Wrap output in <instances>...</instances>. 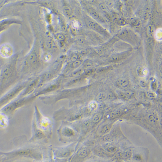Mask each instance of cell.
<instances>
[{"instance_id":"34","label":"cell","mask_w":162,"mask_h":162,"mask_svg":"<svg viewBox=\"0 0 162 162\" xmlns=\"http://www.w3.org/2000/svg\"><path fill=\"white\" fill-rule=\"evenodd\" d=\"M52 58L51 55L49 53H46L43 55V59L45 62H49L51 60Z\"/></svg>"},{"instance_id":"47","label":"cell","mask_w":162,"mask_h":162,"mask_svg":"<svg viewBox=\"0 0 162 162\" xmlns=\"http://www.w3.org/2000/svg\"><path fill=\"white\" fill-rule=\"evenodd\" d=\"M72 26L75 29L78 28L79 26V23L77 21H73L72 22Z\"/></svg>"},{"instance_id":"40","label":"cell","mask_w":162,"mask_h":162,"mask_svg":"<svg viewBox=\"0 0 162 162\" xmlns=\"http://www.w3.org/2000/svg\"><path fill=\"white\" fill-rule=\"evenodd\" d=\"M56 38H57L58 40L60 41L61 42H63L65 40V37L63 34H58L56 35Z\"/></svg>"},{"instance_id":"4","label":"cell","mask_w":162,"mask_h":162,"mask_svg":"<svg viewBox=\"0 0 162 162\" xmlns=\"http://www.w3.org/2000/svg\"><path fill=\"white\" fill-rule=\"evenodd\" d=\"M84 114L85 110L80 107H62L54 113L53 119L56 121L74 122L83 119Z\"/></svg>"},{"instance_id":"51","label":"cell","mask_w":162,"mask_h":162,"mask_svg":"<svg viewBox=\"0 0 162 162\" xmlns=\"http://www.w3.org/2000/svg\"><path fill=\"white\" fill-rule=\"evenodd\" d=\"M107 4L108 6L112 7L114 5V3L112 1H108Z\"/></svg>"},{"instance_id":"11","label":"cell","mask_w":162,"mask_h":162,"mask_svg":"<svg viewBox=\"0 0 162 162\" xmlns=\"http://www.w3.org/2000/svg\"><path fill=\"white\" fill-rule=\"evenodd\" d=\"M145 116H144V120L147 124L151 125L152 127H156L159 126L160 125L161 126V122H160V116L157 111L154 110H146L144 113Z\"/></svg>"},{"instance_id":"1","label":"cell","mask_w":162,"mask_h":162,"mask_svg":"<svg viewBox=\"0 0 162 162\" xmlns=\"http://www.w3.org/2000/svg\"><path fill=\"white\" fill-rule=\"evenodd\" d=\"M19 137L14 139V143L16 148L9 152H1L6 160L17 159L20 158H30L38 161L43 158V144H36L27 141L26 137Z\"/></svg>"},{"instance_id":"16","label":"cell","mask_w":162,"mask_h":162,"mask_svg":"<svg viewBox=\"0 0 162 162\" xmlns=\"http://www.w3.org/2000/svg\"><path fill=\"white\" fill-rule=\"evenodd\" d=\"M16 23H18V22L13 19H6L0 21V33L6 30L12 24Z\"/></svg>"},{"instance_id":"22","label":"cell","mask_w":162,"mask_h":162,"mask_svg":"<svg viewBox=\"0 0 162 162\" xmlns=\"http://www.w3.org/2000/svg\"><path fill=\"white\" fill-rule=\"evenodd\" d=\"M136 72L139 77L144 78L148 75L149 71L146 67L144 66H139L137 69Z\"/></svg>"},{"instance_id":"19","label":"cell","mask_w":162,"mask_h":162,"mask_svg":"<svg viewBox=\"0 0 162 162\" xmlns=\"http://www.w3.org/2000/svg\"><path fill=\"white\" fill-rule=\"evenodd\" d=\"M123 111L122 109H117L110 112L109 115V119L112 120H116L123 115Z\"/></svg>"},{"instance_id":"37","label":"cell","mask_w":162,"mask_h":162,"mask_svg":"<svg viewBox=\"0 0 162 162\" xmlns=\"http://www.w3.org/2000/svg\"><path fill=\"white\" fill-rule=\"evenodd\" d=\"M124 92L126 96L128 98V99L133 97L135 96V93L132 90H126V91H124Z\"/></svg>"},{"instance_id":"35","label":"cell","mask_w":162,"mask_h":162,"mask_svg":"<svg viewBox=\"0 0 162 162\" xmlns=\"http://www.w3.org/2000/svg\"><path fill=\"white\" fill-rule=\"evenodd\" d=\"M150 15V8L148 7H146L145 9L144 13V19L145 20H147L149 18Z\"/></svg>"},{"instance_id":"6","label":"cell","mask_w":162,"mask_h":162,"mask_svg":"<svg viewBox=\"0 0 162 162\" xmlns=\"http://www.w3.org/2000/svg\"><path fill=\"white\" fill-rule=\"evenodd\" d=\"M35 97V96L31 95L16 98L1 109L0 112L9 119L17 110L30 103L34 101Z\"/></svg>"},{"instance_id":"3","label":"cell","mask_w":162,"mask_h":162,"mask_svg":"<svg viewBox=\"0 0 162 162\" xmlns=\"http://www.w3.org/2000/svg\"><path fill=\"white\" fill-rule=\"evenodd\" d=\"M57 134L59 141L65 144L78 142L80 138V132L75 122L62 121Z\"/></svg>"},{"instance_id":"36","label":"cell","mask_w":162,"mask_h":162,"mask_svg":"<svg viewBox=\"0 0 162 162\" xmlns=\"http://www.w3.org/2000/svg\"><path fill=\"white\" fill-rule=\"evenodd\" d=\"M106 160L98 158H90L88 160L84 162H109Z\"/></svg>"},{"instance_id":"20","label":"cell","mask_w":162,"mask_h":162,"mask_svg":"<svg viewBox=\"0 0 162 162\" xmlns=\"http://www.w3.org/2000/svg\"><path fill=\"white\" fill-rule=\"evenodd\" d=\"M103 118V114L102 112H97L95 113L90 118L92 126L100 123Z\"/></svg>"},{"instance_id":"27","label":"cell","mask_w":162,"mask_h":162,"mask_svg":"<svg viewBox=\"0 0 162 162\" xmlns=\"http://www.w3.org/2000/svg\"><path fill=\"white\" fill-rule=\"evenodd\" d=\"M98 107H99V103H98L96 101H91L88 104V109L89 111L92 112L97 110Z\"/></svg>"},{"instance_id":"39","label":"cell","mask_w":162,"mask_h":162,"mask_svg":"<svg viewBox=\"0 0 162 162\" xmlns=\"http://www.w3.org/2000/svg\"><path fill=\"white\" fill-rule=\"evenodd\" d=\"M82 61L80 60H78L73 62L72 66L73 68H77L82 64Z\"/></svg>"},{"instance_id":"7","label":"cell","mask_w":162,"mask_h":162,"mask_svg":"<svg viewBox=\"0 0 162 162\" xmlns=\"http://www.w3.org/2000/svg\"><path fill=\"white\" fill-rule=\"evenodd\" d=\"M78 146V142H75L66 146L52 147V150L55 158L59 160L70 159L74 154Z\"/></svg>"},{"instance_id":"32","label":"cell","mask_w":162,"mask_h":162,"mask_svg":"<svg viewBox=\"0 0 162 162\" xmlns=\"http://www.w3.org/2000/svg\"><path fill=\"white\" fill-rule=\"evenodd\" d=\"M146 97L148 98L150 100H153V99H155L157 97V94L156 92H154L153 91H148L146 92L145 93Z\"/></svg>"},{"instance_id":"45","label":"cell","mask_w":162,"mask_h":162,"mask_svg":"<svg viewBox=\"0 0 162 162\" xmlns=\"http://www.w3.org/2000/svg\"><path fill=\"white\" fill-rule=\"evenodd\" d=\"M92 66V64L90 61H87L85 62L84 64V68H86V69H90V68Z\"/></svg>"},{"instance_id":"48","label":"cell","mask_w":162,"mask_h":162,"mask_svg":"<svg viewBox=\"0 0 162 162\" xmlns=\"http://www.w3.org/2000/svg\"><path fill=\"white\" fill-rule=\"evenodd\" d=\"M100 7H101V9L102 11H104L105 12L108 11V7L106 5H105L104 4H101L100 5Z\"/></svg>"},{"instance_id":"21","label":"cell","mask_w":162,"mask_h":162,"mask_svg":"<svg viewBox=\"0 0 162 162\" xmlns=\"http://www.w3.org/2000/svg\"><path fill=\"white\" fill-rule=\"evenodd\" d=\"M130 83L128 80L124 78H120L117 80L115 84L118 88L125 89L129 85Z\"/></svg>"},{"instance_id":"17","label":"cell","mask_w":162,"mask_h":162,"mask_svg":"<svg viewBox=\"0 0 162 162\" xmlns=\"http://www.w3.org/2000/svg\"><path fill=\"white\" fill-rule=\"evenodd\" d=\"M38 62V57L35 52L31 53L26 60V64L29 66H34Z\"/></svg>"},{"instance_id":"2","label":"cell","mask_w":162,"mask_h":162,"mask_svg":"<svg viewBox=\"0 0 162 162\" xmlns=\"http://www.w3.org/2000/svg\"><path fill=\"white\" fill-rule=\"evenodd\" d=\"M16 61L11 59L0 70V97L11 89L18 80Z\"/></svg>"},{"instance_id":"38","label":"cell","mask_w":162,"mask_h":162,"mask_svg":"<svg viewBox=\"0 0 162 162\" xmlns=\"http://www.w3.org/2000/svg\"><path fill=\"white\" fill-rule=\"evenodd\" d=\"M117 94L118 96L120 98H121V99H123V100H128V98L126 96L124 92L121 91H118Z\"/></svg>"},{"instance_id":"41","label":"cell","mask_w":162,"mask_h":162,"mask_svg":"<svg viewBox=\"0 0 162 162\" xmlns=\"http://www.w3.org/2000/svg\"><path fill=\"white\" fill-rule=\"evenodd\" d=\"M124 55H115L112 56V59L114 61H118L123 58Z\"/></svg>"},{"instance_id":"12","label":"cell","mask_w":162,"mask_h":162,"mask_svg":"<svg viewBox=\"0 0 162 162\" xmlns=\"http://www.w3.org/2000/svg\"><path fill=\"white\" fill-rule=\"evenodd\" d=\"M85 22L88 28L95 31L103 36H107L108 33L102 26L98 24L95 21L93 20L92 19L88 17V16L85 17Z\"/></svg>"},{"instance_id":"30","label":"cell","mask_w":162,"mask_h":162,"mask_svg":"<svg viewBox=\"0 0 162 162\" xmlns=\"http://www.w3.org/2000/svg\"><path fill=\"white\" fill-rule=\"evenodd\" d=\"M154 36L156 40L161 41L162 39V28H159L154 32Z\"/></svg>"},{"instance_id":"13","label":"cell","mask_w":162,"mask_h":162,"mask_svg":"<svg viewBox=\"0 0 162 162\" xmlns=\"http://www.w3.org/2000/svg\"><path fill=\"white\" fill-rule=\"evenodd\" d=\"M101 146L111 158H113L119 150L116 144L114 142H105Z\"/></svg>"},{"instance_id":"10","label":"cell","mask_w":162,"mask_h":162,"mask_svg":"<svg viewBox=\"0 0 162 162\" xmlns=\"http://www.w3.org/2000/svg\"><path fill=\"white\" fill-rule=\"evenodd\" d=\"M149 150L146 147L134 146L132 148V162H148Z\"/></svg>"},{"instance_id":"42","label":"cell","mask_w":162,"mask_h":162,"mask_svg":"<svg viewBox=\"0 0 162 162\" xmlns=\"http://www.w3.org/2000/svg\"><path fill=\"white\" fill-rule=\"evenodd\" d=\"M112 68L111 66H107V67H105L104 68H100L99 70H98V71L99 72H103L105 71H106V70H110Z\"/></svg>"},{"instance_id":"52","label":"cell","mask_w":162,"mask_h":162,"mask_svg":"<svg viewBox=\"0 0 162 162\" xmlns=\"http://www.w3.org/2000/svg\"><path fill=\"white\" fill-rule=\"evenodd\" d=\"M117 162H132V161H124L119 160L117 161Z\"/></svg>"},{"instance_id":"44","label":"cell","mask_w":162,"mask_h":162,"mask_svg":"<svg viewBox=\"0 0 162 162\" xmlns=\"http://www.w3.org/2000/svg\"><path fill=\"white\" fill-rule=\"evenodd\" d=\"M118 24L119 25H122V26H124V25H126L127 24V22L126 20H124L123 19H119L117 20Z\"/></svg>"},{"instance_id":"9","label":"cell","mask_w":162,"mask_h":162,"mask_svg":"<svg viewBox=\"0 0 162 162\" xmlns=\"http://www.w3.org/2000/svg\"><path fill=\"white\" fill-rule=\"evenodd\" d=\"M92 150L86 144L78 146L74 154L69 159L68 162H84L91 158Z\"/></svg>"},{"instance_id":"14","label":"cell","mask_w":162,"mask_h":162,"mask_svg":"<svg viewBox=\"0 0 162 162\" xmlns=\"http://www.w3.org/2000/svg\"><path fill=\"white\" fill-rule=\"evenodd\" d=\"M116 121L117 120H110V121L105 122L102 125H100L98 129V134L101 136H106L112 131Z\"/></svg>"},{"instance_id":"18","label":"cell","mask_w":162,"mask_h":162,"mask_svg":"<svg viewBox=\"0 0 162 162\" xmlns=\"http://www.w3.org/2000/svg\"><path fill=\"white\" fill-rule=\"evenodd\" d=\"M88 11L90 14H91L92 17H93V18L96 20L98 21L101 22V23H105V22L104 18L99 14L97 11L95 10L94 8H89Z\"/></svg>"},{"instance_id":"29","label":"cell","mask_w":162,"mask_h":162,"mask_svg":"<svg viewBox=\"0 0 162 162\" xmlns=\"http://www.w3.org/2000/svg\"><path fill=\"white\" fill-rule=\"evenodd\" d=\"M63 11L64 13L66 16L68 17H71L72 16L73 13L71 9L69 7V6L65 5L63 7Z\"/></svg>"},{"instance_id":"24","label":"cell","mask_w":162,"mask_h":162,"mask_svg":"<svg viewBox=\"0 0 162 162\" xmlns=\"http://www.w3.org/2000/svg\"><path fill=\"white\" fill-rule=\"evenodd\" d=\"M45 46H46V48L48 50H52L55 48L56 46V44L54 42L53 39L51 37H48L47 38L45 43Z\"/></svg>"},{"instance_id":"49","label":"cell","mask_w":162,"mask_h":162,"mask_svg":"<svg viewBox=\"0 0 162 162\" xmlns=\"http://www.w3.org/2000/svg\"><path fill=\"white\" fill-rule=\"evenodd\" d=\"M95 70L94 69H88V70L85 71L86 74L88 75H90L92 74V73L94 72Z\"/></svg>"},{"instance_id":"26","label":"cell","mask_w":162,"mask_h":162,"mask_svg":"<svg viewBox=\"0 0 162 162\" xmlns=\"http://www.w3.org/2000/svg\"><path fill=\"white\" fill-rule=\"evenodd\" d=\"M84 72V70L83 68H78V69H76L75 70H74V71H73L70 76L71 77L77 78V77L82 75Z\"/></svg>"},{"instance_id":"8","label":"cell","mask_w":162,"mask_h":162,"mask_svg":"<svg viewBox=\"0 0 162 162\" xmlns=\"http://www.w3.org/2000/svg\"><path fill=\"white\" fill-rule=\"evenodd\" d=\"M28 83V82H24L17 85L1 97H0V110L16 99L22 90L26 88Z\"/></svg>"},{"instance_id":"31","label":"cell","mask_w":162,"mask_h":162,"mask_svg":"<svg viewBox=\"0 0 162 162\" xmlns=\"http://www.w3.org/2000/svg\"><path fill=\"white\" fill-rule=\"evenodd\" d=\"M146 34L150 38H153L154 37V30L153 26L150 25L147 26V29H146Z\"/></svg>"},{"instance_id":"50","label":"cell","mask_w":162,"mask_h":162,"mask_svg":"<svg viewBox=\"0 0 162 162\" xmlns=\"http://www.w3.org/2000/svg\"><path fill=\"white\" fill-rule=\"evenodd\" d=\"M78 42L79 43V44H83L85 43V41L84 39H83V38H80L78 39Z\"/></svg>"},{"instance_id":"43","label":"cell","mask_w":162,"mask_h":162,"mask_svg":"<svg viewBox=\"0 0 162 162\" xmlns=\"http://www.w3.org/2000/svg\"><path fill=\"white\" fill-rule=\"evenodd\" d=\"M78 58H79V55L77 54H74L71 56L70 60L72 62H74L78 60Z\"/></svg>"},{"instance_id":"5","label":"cell","mask_w":162,"mask_h":162,"mask_svg":"<svg viewBox=\"0 0 162 162\" xmlns=\"http://www.w3.org/2000/svg\"><path fill=\"white\" fill-rule=\"evenodd\" d=\"M36 127L46 133L49 138L52 134L53 120L49 117L42 114L37 106H35V112L33 117L32 124Z\"/></svg>"},{"instance_id":"15","label":"cell","mask_w":162,"mask_h":162,"mask_svg":"<svg viewBox=\"0 0 162 162\" xmlns=\"http://www.w3.org/2000/svg\"><path fill=\"white\" fill-rule=\"evenodd\" d=\"M13 46L9 43H4L0 46V56L2 58H10L14 54Z\"/></svg>"},{"instance_id":"46","label":"cell","mask_w":162,"mask_h":162,"mask_svg":"<svg viewBox=\"0 0 162 162\" xmlns=\"http://www.w3.org/2000/svg\"><path fill=\"white\" fill-rule=\"evenodd\" d=\"M139 84L142 88H145L147 86V83L146 80H142L140 81Z\"/></svg>"},{"instance_id":"23","label":"cell","mask_w":162,"mask_h":162,"mask_svg":"<svg viewBox=\"0 0 162 162\" xmlns=\"http://www.w3.org/2000/svg\"><path fill=\"white\" fill-rule=\"evenodd\" d=\"M108 98V94L105 92H101L99 93L96 97V100L98 103H101L106 100Z\"/></svg>"},{"instance_id":"25","label":"cell","mask_w":162,"mask_h":162,"mask_svg":"<svg viewBox=\"0 0 162 162\" xmlns=\"http://www.w3.org/2000/svg\"><path fill=\"white\" fill-rule=\"evenodd\" d=\"M9 119L0 112V127L4 128L8 124Z\"/></svg>"},{"instance_id":"33","label":"cell","mask_w":162,"mask_h":162,"mask_svg":"<svg viewBox=\"0 0 162 162\" xmlns=\"http://www.w3.org/2000/svg\"><path fill=\"white\" fill-rule=\"evenodd\" d=\"M159 87L158 83L156 80H153L151 83V89L152 91H154V92H156V91H157V89H158Z\"/></svg>"},{"instance_id":"28","label":"cell","mask_w":162,"mask_h":162,"mask_svg":"<svg viewBox=\"0 0 162 162\" xmlns=\"http://www.w3.org/2000/svg\"><path fill=\"white\" fill-rule=\"evenodd\" d=\"M130 24L134 28H138L141 25V21L139 19L133 18L130 20Z\"/></svg>"}]
</instances>
